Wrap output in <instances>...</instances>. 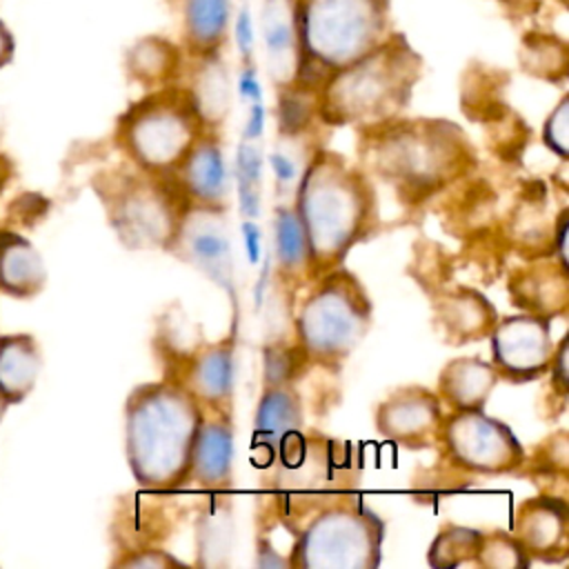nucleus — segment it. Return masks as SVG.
I'll return each instance as SVG.
<instances>
[{
    "instance_id": "obj_10",
    "label": "nucleus",
    "mask_w": 569,
    "mask_h": 569,
    "mask_svg": "<svg viewBox=\"0 0 569 569\" xmlns=\"http://www.w3.org/2000/svg\"><path fill=\"white\" fill-rule=\"evenodd\" d=\"M187 207V198L169 173L144 171L136 164L116 176L109 193L111 220L131 249L167 251Z\"/></svg>"
},
{
    "instance_id": "obj_23",
    "label": "nucleus",
    "mask_w": 569,
    "mask_h": 569,
    "mask_svg": "<svg viewBox=\"0 0 569 569\" xmlns=\"http://www.w3.org/2000/svg\"><path fill=\"white\" fill-rule=\"evenodd\" d=\"M47 282L40 251L20 233L0 231V289L16 298L36 296Z\"/></svg>"
},
{
    "instance_id": "obj_36",
    "label": "nucleus",
    "mask_w": 569,
    "mask_h": 569,
    "mask_svg": "<svg viewBox=\"0 0 569 569\" xmlns=\"http://www.w3.org/2000/svg\"><path fill=\"white\" fill-rule=\"evenodd\" d=\"M118 567H133V569H164V567H184L180 558L173 553L158 549V547H140L129 551L124 558L116 560Z\"/></svg>"
},
{
    "instance_id": "obj_14",
    "label": "nucleus",
    "mask_w": 569,
    "mask_h": 569,
    "mask_svg": "<svg viewBox=\"0 0 569 569\" xmlns=\"http://www.w3.org/2000/svg\"><path fill=\"white\" fill-rule=\"evenodd\" d=\"M445 407L436 391L407 385L391 391L376 409L378 433L407 449H425L436 445Z\"/></svg>"
},
{
    "instance_id": "obj_17",
    "label": "nucleus",
    "mask_w": 569,
    "mask_h": 569,
    "mask_svg": "<svg viewBox=\"0 0 569 569\" xmlns=\"http://www.w3.org/2000/svg\"><path fill=\"white\" fill-rule=\"evenodd\" d=\"M169 176L189 204L227 209L229 167L216 131H202Z\"/></svg>"
},
{
    "instance_id": "obj_42",
    "label": "nucleus",
    "mask_w": 569,
    "mask_h": 569,
    "mask_svg": "<svg viewBox=\"0 0 569 569\" xmlns=\"http://www.w3.org/2000/svg\"><path fill=\"white\" fill-rule=\"evenodd\" d=\"M7 407H9V402H7V398L0 393V420H2V416H4V411H7Z\"/></svg>"
},
{
    "instance_id": "obj_34",
    "label": "nucleus",
    "mask_w": 569,
    "mask_h": 569,
    "mask_svg": "<svg viewBox=\"0 0 569 569\" xmlns=\"http://www.w3.org/2000/svg\"><path fill=\"white\" fill-rule=\"evenodd\" d=\"M569 436L567 431H556L553 436H549L545 442H540L531 465L533 471L540 476H551V478H560L567 480V469H569Z\"/></svg>"
},
{
    "instance_id": "obj_28",
    "label": "nucleus",
    "mask_w": 569,
    "mask_h": 569,
    "mask_svg": "<svg viewBox=\"0 0 569 569\" xmlns=\"http://www.w3.org/2000/svg\"><path fill=\"white\" fill-rule=\"evenodd\" d=\"M293 44V22L284 0H269L264 7V47L278 82H291L296 76Z\"/></svg>"
},
{
    "instance_id": "obj_5",
    "label": "nucleus",
    "mask_w": 569,
    "mask_h": 569,
    "mask_svg": "<svg viewBox=\"0 0 569 569\" xmlns=\"http://www.w3.org/2000/svg\"><path fill=\"white\" fill-rule=\"evenodd\" d=\"M367 131L373 167L411 191H431L460 176L473 160L465 133L453 122L389 120Z\"/></svg>"
},
{
    "instance_id": "obj_31",
    "label": "nucleus",
    "mask_w": 569,
    "mask_h": 569,
    "mask_svg": "<svg viewBox=\"0 0 569 569\" xmlns=\"http://www.w3.org/2000/svg\"><path fill=\"white\" fill-rule=\"evenodd\" d=\"M180 67V53L158 38L138 42L129 51V71L133 78L149 87H164Z\"/></svg>"
},
{
    "instance_id": "obj_33",
    "label": "nucleus",
    "mask_w": 569,
    "mask_h": 569,
    "mask_svg": "<svg viewBox=\"0 0 569 569\" xmlns=\"http://www.w3.org/2000/svg\"><path fill=\"white\" fill-rule=\"evenodd\" d=\"M531 49V53H522V64L529 69V73H536L540 78H549V80H558L565 76L567 71V51L562 42H538L533 40V44H527Z\"/></svg>"
},
{
    "instance_id": "obj_41",
    "label": "nucleus",
    "mask_w": 569,
    "mask_h": 569,
    "mask_svg": "<svg viewBox=\"0 0 569 569\" xmlns=\"http://www.w3.org/2000/svg\"><path fill=\"white\" fill-rule=\"evenodd\" d=\"M13 56V38L7 27L0 22V67H4Z\"/></svg>"
},
{
    "instance_id": "obj_18",
    "label": "nucleus",
    "mask_w": 569,
    "mask_h": 569,
    "mask_svg": "<svg viewBox=\"0 0 569 569\" xmlns=\"http://www.w3.org/2000/svg\"><path fill=\"white\" fill-rule=\"evenodd\" d=\"M233 482V418L231 409H202L184 485L224 491Z\"/></svg>"
},
{
    "instance_id": "obj_25",
    "label": "nucleus",
    "mask_w": 569,
    "mask_h": 569,
    "mask_svg": "<svg viewBox=\"0 0 569 569\" xmlns=\"http://www.w3.org/2000/svg\"><path fill=\"white\" fill-rule=\"evenodd\" d=\"M42 356L38 342L27 333L0 338V393L7 402L24 400L40 373Z\"/></svg>"
},
{
    "instance_id": "obj_16",
    "label": "nucleus",
    "mask_w": 569,
    "mask_h": 569,
    "mask_svg": "<svg viewBox=\"0 0 569 569\" xmlns=\"http://www.w3.org/2000/svg\"><path fill=\"white\" fill-rule=\"evenodd\" d=\"M169 378V376H167ZM178 380L202 409H231L236 385V338L233 333L202 345L178 362Z\"/></svg>"
},
{
    "instance_id": "obj_6",
    "label": "nucleus",
    "mask_w": 569,
    "mask_h": 569,
    "mask_svg": "<svg viewBox=\"0 0 569 569\" xmlns=\"http://www.w3.org/2000/svg\"><path fill=\"white\" fill-rule=\"evenodd\" d=\"M385 520L358 496L347 493L318 509L293 533L287 567L373 569L382 560Z\"/></svg>"
},
{
    "instance_id": "obj_26",
    "label": "nucleus",
    "mask_w": 569,
    "mask_h": 569,
    "mask_svg": "<svg viewBox=\"0 0 569 569\" xmlns=\"http://www.w3.org/2000/svg\"><path fill=\"white\" fill-rule=\"evenodd\" d=\"M233 549V507L222 496H211L196 520V551L200 567H222Z\"/></svg>"
},
{
    "instance_id": "obj_22",
    "label": "nucleus",
    "mask_w": 569,
    "mask_h": 569,
    "mask_svg": "<svg viewBox=\"0 0 569 569\" xmlns=\"http://www.w3.org/2000/svg\"><path fill=\"white\" fill-rule=\"evenodd\" d=\"M513 305L538 316H560L569 305V269L560 262H540L518 269L509 280Z\"/></svg>"
},
{
    "instance_id": "obj_32",
    "label": "nucleus",
    "mask_w": 569,
    "mask_h": 569,
    "mask_svg": "<svg viewBox=\"0 0 569 569\" xmlns=\"http://www.w3.org/2000/svg\"><path fill=\"white\" fill-rule=\"evenodd\" d=\"M476 565L485 569H522L531 565V558L509 531H482Z\"/></svg>"
},
{
    "instance_id": "obj_9",
    "label": "nucleus",
    "mask_w": 569,
    "mask_h": 569,
    "mask_svg": "<svg viewBox=\"0 0 569 569\" xmlns=\"http://www.w3.org/2000/svg\"><path fill=\"white\" fill-rule=\"evenodd\" d=\"M300 9V44L325 69L338 71L382 42L380 0H305Z\"/></svg>"
},
{
    "instance_id": "obj_37",
    "label": "nucleus",
    "mask_w": 569,
    "mask_h": 569,
    "mask_svg": "<svg viewBox=\"0 0 569 569\" xmlns=\"http://www.w3.org/2000/svg\"><path fill=\"white\" fill-rule=\"evenodd\" d=\"M567 347H569V336H562L560 342L553 349V358L549 365L551 371V387L553 391L565 400L569 391V373H567Z\"/></svg>"
},
{
    "instance_id": "obj_38",
    "label": "nucleus",
    "mask_w": 569,
    "mask_h": 569,
    "mask_svg": "<svg viewBox=\"0 0 569 569\" xmlns=\"http://www.w3.org/2000/svg\"><path fill=\"white\" fill-rule=\"evenodd\" d=\"M244 242H247L249 260L256 262L258 256H260V231L253 222H244Z\"/></svg>"
},
{
    "instance_id": "obj_24",
    "label": "nucleus",
    "mask_w": 569,
    "mask_h": 569,
    "mask_svg": "<svg viewBox=\"0 0 569 569\" xmlns=\"http://www.w3.org/2000/svg\"><path fill=\"white\" fill-rule=\"evenodd\" d=\"M187 93L202 122V129L218 133L231 109V84L224 64L213 53L202 56Z\"/></svg>"
},
{
    "instance_id": "obj_13",
    "label": "nucleus",
    "mask_w": 569,
    "mask_h": 569,
    "mask_svg": "<svg viewBox=\"0 0 569 569\" xmlns=\"http://www.w3.org/2000/svg\"><path fill=\"white\" fill-rule=\"evenodd\" d=\"M167 251L222 289H233V251L227 209L189 204Z\"/></svg>"
},
{
    "instance_id": "obj_1",
    "label": "nucleus",
    "mask_w": 569,
    "mask_h": 569,
    "mask_svg": "<svg viewBox=\"0 0 569 569\" xmlns=\"http://www.w3.org/2000/svg\"><path fill=\"white\" fill-rule=\"evenodd\" d=\"M293 213L305 231L311 278L340 267L376 224L369 176L331 149H316L300 171Z\"/></svg>"
},
{
    "instance_id": "obj_19",
    "label": "nucleus",
    "mask_w": 569,
    "mask_h": 569,
    "mask_svg": "<svg viewBox=\"0 0 569 569\" xmlns=\"http://www.w3.org/2000/svg\"><path fill=\"white\" fill-rule=\"evenodd\" d=\"M305 413L300 393L291 382L264 385L253 418V460L258 467H271L280 447L302 431Z\"/></svg>"
},
{
    "instance_id": "obj_40",
    "label": "nucleus",
    "mask_w": 569,
    "mask_h": 569,
    "mask_svg": "<svg viewBox=\"0 0 569 569\" xmlns=\"http://www.w3.org/2000/svg\"><path fill=\"white\" fill-rule=\"evenodd\" d=\"M240 91H242V96L249 98L251 102H260V84H258V80H256L253 69H247V71L242 73Z\"/></svg>"
},
{
    "instance_id": "obj_29",
    "label": "nucleus",
    "mask_w": 569,
    "mask_h": 569,
    "mask_svg": "<svg viewBox=\"0 0 569 569\" xmlns=\"http://www.w3.org/2000/svg\"><path fill=\"white\" fill-rule=\"evenodd\" d=\"M227 27V0H187L184 29L198 56L213 53Z\"/></svg>"
},
{
    "instance_id": "obj_2",
    "label": "nucleus",
    "mask_w": 569,
    "mask_h": 569,
    "mask_svg": "<svg viewBox=\"0 0 569 569\" xmlns=\"http://www.w3.org/2000/svg\"><path fill=\"white\" fill-rule=\"evenodd\" d=\"M202 407L173 378L138 385L124 402V453L133 480L153 491L182 487Z\"/></svg>"
},
{
    "instance_id": "obj_7",
    "label": "nucleus",
    "mask_w": 569,
    "mask_h": 569,
    "mask_svg": "<svg viewBox=\"0 0 569 569\" xmlns=\"http://www.w3.org/2000/svg\"><path fill=\"white\" fill-rule=\"evenodd\" d=\"M202 131L187 89L164 84L120 116L116 140L131 164L153 173H169Z\"/></svg>"
},
{
    "instance_id": "obj_30",
    "label": "nucleus",
    "mask_w": 569,
    "mask_h": 569,
    "mask_svg": "<svg viewBox=\"0 0 569 569\" xmlns=\"http://www.w3.org/2000/svg\"><path fill=\"white\" fill-rule=\"evenodd\" d=\"M482 531L462 527V525H445L427 549V562L433 569H453L460 565H476V556L480 549Z\"/></svg>"
},
{
    "instance_id": "obj_20",
    "label": "nucleus",
    "mask_w": 569,
    "mask_h": 569,
    "mask_svg": "<svg viewBox=\"0 0 569 569\" xmlns=\"http://www.w3.org/2000/svg\"><path fill=\"white\" fill-rule=\"evenodd\" d=\"M433 307L442 333L456 345L487 338L498 320V311L489 298L471 287H456L440 293Z\"/></svg>"
},
{
    "instance_id": "obj_11",
    "label": "nucleus",
    "mask_w": 569,
    "mask_h": 569,
    "mask_svg": "<svg viewBox=\"0 0 569 569\" xmlns=\"http://www.w3.org/2000/svg\"><path fill=\"white\" fill-rule=\"evenodd\" d=\"M438 445L445 458L473 476H505L522 469L525 447L511 427L485 409L447 411L440 422Z\"/></svg>"
},
{
    "instance_id": "obj_12",
    "label": "nucleus",
    "mask_w": 569,
    "mask_h": 569,
    "mask_svg": "<svg viewBox=\"0 0 569 569\" xmlns=\"http://www.w3.org/2000/svg\"><path fill=\"white\" fill-rule=\"evenodd\" d=\"M491 340V365L498 378L522 385L549 371L553 358L551 318L538 313H513L498 318L487 336Z\"/></svg>"
},
{
    "instance_id": "obj_4",
    "label": "nucleus",
    "mask_w": 569,
    "mask_h": 569,
    "mask_svg": "<svg viewBox=\"0 0 569 569\" xmlns=\"http://www.w3.org/2000/svg\"><path fill=\"white\" fill-rule=\"evenodd\" d=\"M373 325V302L360 278L336 267L316 278L302 298L293 331L307 362L340 369Z\"/></svg>"
},
{
    "instance_id": "obj_8",
    "label": "nucleus",
    "mask_w": 569,
    "mask_h": 569,
    "mask_svg": "<svg viewBox=\"0 0 569 569\" xmlns=\"http://www.w3.org/2000/svg\"><path fill=\"white\" fill-rule=\"evenodd\" d=\"M336 440L313 433H293L278 451L271 467L273 487L280 493L282 518L307 516L351 493L358 473L340 456Z\"/></svg>"
},
{
    "instance_id": "obj_3",
    "label": "nucleus",
    "mask_w": 569,
    "mask_h": 569,
    "mask_svg": "<svg viewBox=\"0 0 569 569\" xmlns=\"http://www.w3.org/2000/svg\"><path fill=\"white\" fill-rule=\"evenodd\" d=\"M420 76V58L402 42L387 40L333 71L322 87L318 111L327 124L378 127L407 107Z\"/></svg>"
},
{
    "instance_id": "obj_15",
    "label": "nucleus",
    "mask_w": 569,
    "mask_h": 569,
    "mask_svg": "<svg viewBox=\"0 0 569 569\" xmlns=\"http://www.w3.org/2000/svg\"><path fill=\"white\" fill-rule=\"evenodd\" d=\"M527 556L542 562L569 558V502L558 493H540L522 500L516 509L513 531Z\"/></svg>"
},
{
    "instance_id": "obj_21",
    "label": "nucleus",
    "mask_w": 569,
    "mask_h": 569,
    "mask_svg": "<svg viewBox=\"0 0 569 569\" xmlns=\"http://www.w3.org/2000/svg\"><path fill=\"white\" fill-rule=\"evenodd\" d=\"M498 380V371L489 360L478 356H460L451 358L440 369L436 393L447 411L485 409Z\"/></svg>"
},
{
    "instance_id": "obj_27",
    "label": "nucleus",
    "mask_w": 569,
    "mask_h": 569,
    "mask_svg": "<svg viewBox=\"0 0 569 569\" xmlns=\"http://www.w3.org/2000/svg\"><path fill=\"white\" fill-rule=\"evenodd\" d=\"M273 253H276V264L287 280H300L305 276H311L305 231L291 207L276 209Z\"/></svg>"
},
{
    "instance_id": "obj_39",
    "label": "nucleus",
    "mask_w": 569,
    "mask_h": 569,
    "mask_svg": "<svg viewBox=\"0 0 569 569\" xmlns=\"http://www.w3.org/2000/svg\"><path fill=\"white\" fill-rule=\"evenodd\" d=\"M236 36H238V42H240L242 53H249V49H251V20H249V13H247V11H242L240 18H238Z\"/></svg>"
},
{
    "instance_id": "obj_35",
    "label": "nucleus",
    "mask_w": 569,
    "mask_h": 569,
    "mask_svg": "<svg viewBox=\"0 0 569 569\" xmlns=\"http://www.w3.org/2000/svg\"><path fill=\"white\" fill-rule=\"evenodd\" d=\"M542 142L553 156H558V160L567 162V158H569V96H562L560 102L549 113V118L545 120Z\"/></svg>"
}]
</instances>
